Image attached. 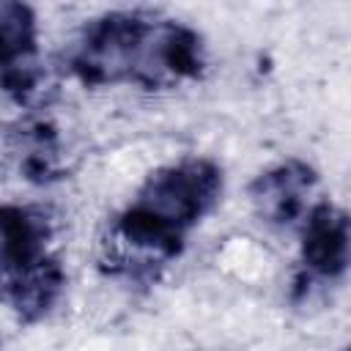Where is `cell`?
<instances>
[{
  "label": "cell",
  "instance_id": "obj_9",
  "mask_svg": "<svg viewBox=\"0 0 351 351\" xmlns=\"http://www.w3.org/2000/svg\"><path fill=\"white\" fill-rule=\"evenodd\" d=\"M36 14L25 3L0 0V71L36 60Z\"/></svg>",
  "mask_w": 351,
  "mask_h": 351
},
{
  "label": "cell",
  "instance_id": "obj_5",
  "mask_svg": "<svg viewBox=\"0 0 351 351\" xmlns=\"http://www.w3.org/2000/svg\"><path fill=\"white\" fill-rule=\"evenodd\" d=\"M66 288V271L55 255H44L27 266L0 271V299L22 324H36L58 304Z\"/></svg>",
  "mask_w": 351,
  "mask_h": 351
},
{
  "label": "cell",
  "instance_id": "obj_6",
  "mask_svg": "<svg viewBox=\"0 0 351 351\" xmlns=\"http://www.w3.org/2000/svg\"><path fill=\"white\" fill-rule=\"evenodd\" d=\"M302 263L310 274L337 280L348 269V217L340 206L315 203L302 228Z\"/></svg>",
  "mask_w": 351,
  "mask_h": 351
},
{
  "label": "cell",
  "instance_id": "obj_2",
  "mask_svg": "<svg viewBox=\"0 0 351 351\" xmlns=\"http://www.w3.org/2000/svg\"><path fill=\"white\" fill-rule=\"evenodd\" d=\"M151 25L154 16L143 11H112L93 19L71 55V71L88 88L134 82Z\"/></svg>",
  "mask_w": 351,
  "mask_h": 351
},
{
  "label": "cell",
  "instance_id": "obj_3",
  "mask_svg": "<svg viewBox=\"0 0 351 351\" xmlns=\"http://www.w3.org/2000/svg\"><path fill=\"white\" fill-rule=\"evenodd\" d=\"M203 66L206 55L200 33L173 19H154L140 55L134 85H143L148 90L173 88L184 80H197L203 74Z\"/></svg>",
  "mask_w": 351,
  "mask_h": 351
},
{
  "label": "cell",
  "instance_id": "obj_8",
  "mask_svg": "<svg viewBox=\"0 0 351 351\" xmlns=\"http://www.w3.org/2000/svg\"><path fill=\"white\" fill-rule=\"evenodd\" d=\"M16 154L22 176L33 184H49L66 176V167L60 162L58 132L44 121L25 123L16 132Z\"/></svg>",
  "mask_w": 351,
  "mask_h": 351
},
{
  "label": "cell",
  "instance_id": "obj_7",
  "mask_svg": "<svg viewBox=\"0 0 351 351\" xmlns=\"http://www.w3.org/2000/svg\"><path fill=\"white\" fill-rule=\"evenodd\" d=\"M52 222L41 208L5 203L0 206V271L27 266L49 255Z\"/></svg>",
  "mask_w": 351,
  "mask_h": 351
},
{
  "label": "cell",
  "instance_id": "obj_1",
  "mask_svg": "<svg viewBox=\"0 0 351 351\" xmlns=\"http://www.w3.org/2000/svg\"><path fill=\"white\" fill-rule=\"evenodd\" d=\"M222 195V167L189 156L154 170L134 203L118 217L115 233L134 250L170 261L181 255L186 230L200 222Z\"/></svg>",
  "mask_w": 351,
  "mask_h": 351
},
{
  "label": "cell",
  "instance_id": "obj_4",
  "mask_svg": "<svg viewBox=\"0 0 351 351\" xmlns=\"http://www.w3.org/2000/svg\"><path fill=\"white\" fill-rule=\"evenodd\" d=\"M318 176L302 159H288L261 173L250 184V203L255 214L269 225H291L304 214L307 195L313 192Z\"/></svg>",
  "mask_w": 351,
  "mask_h": 351
}]
</instances>
